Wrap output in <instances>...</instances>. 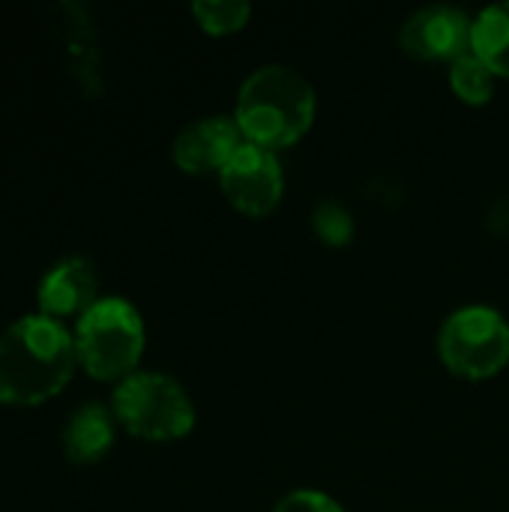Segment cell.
<instances>
[{
	"instance_id": "6",
	"label": "cell",
	"mask_w": 509,
	"mask_h": 512,
	"mask_svg": "<svg viewBox=\"0 0 509 512\" xmlns=\"http://www.w3.org/2000/svg\"><path fill=\"white\" fill-rule=\"evenodd\" d=\"M219 186L240 213L267 216L282 201V189H285L282 162L273 150L246 141L219 174Z\"/></svg>"
},
{
	"instance_id": "11",
	"label": "cell",
	"mask_w": 509,
	"mask_h": 512,
	"mask_svg": "<svg viewBox=\"0 0 509 512\" xmlns=\"http://www.w3.org/2000/svg\"><path fill=\"white\" fill-rule=\"evenodd\" d=\"M471 51L498 75L509 78V0L486 6L474 18Z\"/></svg>"
},
{
	"instance_id": "10",
	"label": "cell",
	"mask_w": 509,
	"mask_h": 512,
	"mask_svg": "<svg viewBox=\"0 0 509 512\" xmlns=\"http://www.w3.org/2000/svg\"><path fill=\"white\" fill-rule=\"evenodd\" d=\"M114 411L102 402L81 405L63 426V450L75 465H93L114 447Z\"/></svg>"
},
{
	"instance_id": "1",
	"label": "cell",
	"mask_w": 509,
	"mask_h": 512,
	"mask_svg": "<svg viewBox=\"0 0 509 512\" xmlns=\"http://www.w3.org/2000/svg\"><path fill=\"white\" fill-rule=\"evenodd\" d=\"M78 366L75 336L48 315H24L0 330V405L57 396Z\"/></svg>"
},
{
	"instance_id": "15",
	"label": "cell",
	"mask_w": 509,
	"mask_h": 512,
	"mask_svg": "<svg viewBox=\"0 0 509 512\" xmlns=\"http://www.w3.org/2000/svg\"><path fill=\"white\" fill-rule=\"evenodd\" d=\"M273 512H345V507L330 498L327 492L318 489H294L285 498H279V504Z\"/></svg>"
},
{
	"instance_id": "5",
	"label": "cell",
	"mask_w": 509,
	"mask_h": 512,
	"mask_svg": "<svg viewBox=\"0 0 509 512\" xmlns=\"http://www.w3.org/2000/svg\"><path fill=\"white\" fill-rule=\"evenodd\" d=\"M438 354L459 378H492L509 363V321L486 303L459 306L441 324Z\"/></svg>"
},
{
	"instance_id": "14",
	"label": "cell",
	"mask_w": 509,
	"mask_h": 512,
	"mask_svg": "<svg viewBox=\"0 0 509 512\" xmlns=\"http://www.w3.org/2000/svg\"><path fill=\"white\" fill-rule=\"evenodd\" d=\"M312 225H315V234L327 246H345V243H351V237L357 231L351 210L339 201H321L312 213Z\"/></svg>"
},
{
	"instance_id": "13",
	"label": "cell",
	"mask_w": 509,
	"mask_h": 512,
	"mask_svg": "<svg viewBox=\"0 0 509 512\" xmlns=\"http://www.w3.org/2000/svg\"><path fill=\"white\" fill-rule=\"evenodd\" d=\"M192 15L201 24V30H207L213 36H225V33L246 27L252 6H249V0H195Z\"/></svg>"
},
{
	"instance_id": "4",
	"label": "cell",
	"mask_w": 509,
	"mask_h": 512,
	"mask_svg": "<svg viewBox=\"0 0 509 512\" xmlns=\"http://www.w3.org/2000/svg\"><path fill=\"white\" fill-rule=\"evenodd\" d=\"M114 420L144 441H180L195 426V402L165 372H132L111 393Z\"/></svg>"
},
{
	"instance_id": "16",
	"label": "cell",
	"mask_w": 509,
	"mask_h": 512,
	"mask_svg": "<svg viewBox=\"0 0 509 512\" xmlns=\"http://www.w3.org/2000/svg\"><path fill=\"white\" fill-rule=\"evenodd\" d=\"M489 228L498 234H509V198H501L489 213Z\"/></svg>"
},
{
	"instance_id": "3",
	"label": "cell",
	"mask_w": 509,
	"mask_h": 512,
	"mask_svg": "<svg viewBox=\"0 0 509 512\" xmlns=\"http://www.w3.org/2000/svg\"><path fill=\"white\" fill-rule=\"evenodd\" d=\"M78 366L99 381H123L138 372L147 345L141 312L123 297H99L75 321Z\"/></svg>"
},
{
	"instance_id": "2",
	"label": "cell",
	"mask_w": 509,
	"mask_h": 512,
	"mask_svg": "<svg viewBox=\"0 0 509 512\" xmlns=\"http://www.w3.org/2000/svg\"><path fill=\"white\" fill-rule=\"evenodd\" d=\"M318 93L312 81L285 63H267L240 84L234 120L249 144L273 153L297 144L315 123Z\"/></svg>"
},
{
	"instance_id": "9",
	"label": "cell",
	"mask_w": 509,
	"mask_h": 512,
	"mask_svg": "<svg viewBox=\"0 0 509 512\" xmlns=\"http://www.w3.org/2000/svg\"><path fill=\"white\" fill-rule=\"evenodd\" d=\"M36 300L42 315L60 321V318H81L96 300H99V276L90 258L69 255L54 261L36 288Z\"/></svg>"
},
{
	"instance_id": "8",
	"label": "cell",
	"mask_w": 509,
	"mask_h": 512,
	"mask_svg": "<svg viewBox=\"0 0 509 512\" xmlns=\"http://www.w3.org/2000/svg\"><path fill=\"white\" fill-rule=\"evenodd\" d=\"M246 144L234 114H210L186 123L171 147L174 165L186 174H222L234 153Z\"/></svg>"
},
{
	"instance_id": "12",
	"label": "cell",
	"mask_w": 509,
	"mask_h": 512,
	"mask_svg": "<svg viewBox=\"0 0 509 512\" xmlns=\"http://www.w3.org/2000/svg\"><path fill=\"white\" fill-rule=\"evenodd\" d=\"M495 81L498 75L474 51L450 63V87L468 105H486L495 96Z\"/></svg>"
},
{
	"instance_id": "7",
	"label": "cell",
	"mask_w": 509,
	"mask_h": 512,
	"mask_svg": "<svg viewBox=\"0 0 509 512\" xmlns=\"http://www.w3.org/2000/svg\"><path fill=\"white\" fill-rule=\"evenodd\" d=\"M474 18L450 3H432L411 12L399 30V45L417 60H459L471 51Z\"/></svg>"
}]
</instances>
